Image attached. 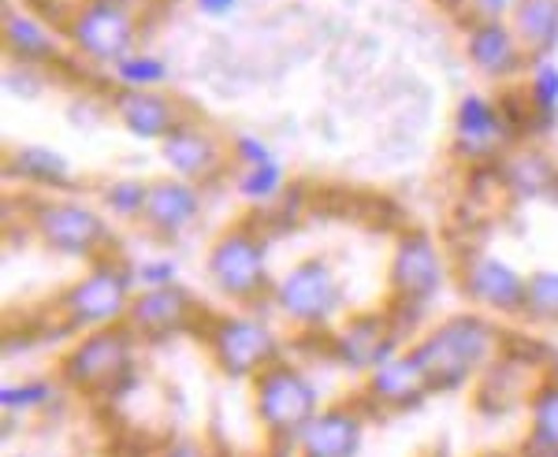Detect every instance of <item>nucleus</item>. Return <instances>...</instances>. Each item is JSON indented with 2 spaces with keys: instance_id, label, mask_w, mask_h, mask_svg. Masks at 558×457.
<instances>
[{
  "instance_id": "1",
  "label": "nucleus",
  "mask_w": 558,
  "mask_h": 457,
  "mask_svg": "<svg viewBox=\"0 0 558 457\" xmlns=\"http://www.w3.org/2000/svg\"><path fill=\"white\" fill-rule=\"evenodd\" d=\"M495 349H499V335L492 324H484L481 317H454L428 331L410 349V357L425 372L432 391H454L495 361Z\"/></svg>"
},
{
  "instance_id": "2",
  "label": "nucleus",
  "mask_w": 558,
  "mask_h": 457,
  "mask_svg": "<svg viewBox=\"0 0 558 457\" xmlns=\"http://www.w3.org/2000/svg\"><path fill=\"white\" fill-rule=\"evenodd\" d=\"M254 409L272 439H299L317 417V387L299 369L272 361L254 375Z\"/></svg>"
},
{
  "instance_id": "3",
  "label": "nucleus",
  "mask_w": 558,
  "mask_h": 457,
  "mask_svg": "<svg viewBox=\"0 0 558 457\" xmlns=\"http://www.w3.org/2000/svg\"><path fill=\"white\" fill-rule=\"evenodd\" d=\"M131 283L134 272H120L112 264H101L78 280L75 286H68L64 298H60V312L71 328H112L120 320H128L131 309Z\"/></svg>"
},
{
  "instance_id": "4",
  "label": "nucleus",
  "mask_w": 558,
  "mask_h": 457,
  "mask_svg": "<svg viewBox=\"0 0 558 457\" xmlns=\"http://www.w3.org/2000/svg\"><path fill=\"white\" fill-rule=\"evenodd\" d=\"M131 328H97L89 331L78 346H71V354L60 361V375L64 383L78 391H101L116 387L120 375L131 369Z\"/></svg>"
},
{
  "instance_id": "5",
  "label": "nucleus",
  "mask_w": 558,
  "mask_h": 457,
  "mask_svg": "<svg viewBox=\"0 0 558 457\" xmlns=\"http://www.w3.org/2000/svg\"><path fill=\"white\" fill-rule=\"evenodd\" d=\"M272 298H276V309L283 312L287 320L305 324V328H320L339 312L343 291H339L336 272L324 261H302L276 283Z\"/></svg>"
},
{
  "instance_id": "6",
  "label": "nucleus",
  "mask_w": 558,
  "mask_h": 457,
  "mask_svg": "<svg viewBox=\"0 0 558 457\" xmlns=\"http://www.w3.org/2000/svg\"><path fill=\"white\" fill-rule=\"evenodd\" d=\"M31 223H34V235L45 246L64 257H78V261L101 254L108 238H112L108 235V223L89 205L78 201H45L31 212Z\"/></svg>"
},
{
  "instance_id": "7",
  "label": "nucleus",
  "mask_w": 558,
  "mask_h": 457,
  "mask_svg": "<svg viewBox=\"0 0 558 457\" xmlns=\"http://www.w3.org/2000/svg\"><path fill=\"white\" fill-rule=\"evenodd\" d=\"M68 38L83 57L97 64H120L131 57L134 45V20L116 0H86L68 23Z\"/></svg>"
},
{
  "instance_id": "8",
  "label": "nucleus",
  "mask_w": 558,
  "mask_h": 457,
  "mask_svg": "<svg viewBox=\"0 0 558 457\" xmlns=\"http://www.w3.org/2000/svg\"><path fill=\"white\" fill-rule=\"evenodd\" d=\"M209 275L216 283V291L228 294V298L250 301L257 298L268 286V261H265V246L254 231H228V235L216 238V246L209 249Z\"/></svg>"
},
{
  "instance_id": "9",
  "label": "nucleus",
  "mask_w": 558,
  "mask_h": 457,
  "mask_svg": "<svg viewBox=\"0 0 558 457\" xmlns=\"http://www.w3.org/2000/svg\"><path fill=\"white\" fill-rule=\"evenodd\" d=\"M209 349L223 372L246 380L276 361L279 338L272 328L254 317H220L209 331Z\"/></svg>"
},
{
  "instance_id": "10",
  "label": "nucleus",
  "mask_w": 558,
  "mask_h": 457,
  "mask_svg": "<svg viewBox=\"0 0 558 457\" xmlns=\"http://www.w3.org/2000/svg\"><path fill=\"white\" fill-rule=\"evenodd\" d=\"M444 275H447V264L439 257L436 242L421 231H413L395 246V257H391V291L395 298L402 305H425L432 294L444 286Z\"/></svg>"
},
{
  "instance_id": "11",
  "label": "nucleus",
  "mask_w": 558,
  "mask_h": 457,
  "mask_svg": "<svg viewBox=\"0 0 558 457\" xmlns=\"http://www.w3.org/2000/svg\"><path fill=\"white\" fill-rule=\"evenodd\" d=\"M458 280H462V291L470 294L473 301L488 305L495 312H507V317H518L525 312V286L529 280L521 272H514L507 261L492 254H470L458 268Z\"/></svg>"
},
{
  "instance_id": "12",
  "label": "nucleus",
  "mask_w": 558,
  "mask_h": 457,
  "mask_svg": "<svg viewBox=\"0 0 558 457\" xmlns=\"http://www.w3.org/2000/svg\"><path fill=\"white\" fill-rule=\"evenodd\" d=\"M197 312V305L183 286H149L146 294L131 298L128 309V328L134 335H146V338H160L168 331H179L191 324V317Z\"/></svg>"
},
{
  "instance_id": "13",
  "label": "nucleus",
  "mask_w": 558,
  "mask_h": 457,
  "mask_svg": "<svg viewBox=\"0 0 558 457\" xmlns=\"http://www.w3.org/2000/svg\"><path fill=\"white\" fill-rule=\"evenodd\" d=\"M202 212V194H197L194 183L186 178H160V183L149 186L146 209H142V223L160 238H172L179 231H186Z\"/></svg>"
},
{
  "instance_id": "14",
  "label": "nucleus",
  "mask_w": 558,
  "mask_h": 457,
  "mask_svg": "<svg viewBox=\"0 0 558 457\" xmlns=\"http://www.w3.org/2000/svg\"><path fill=\"white\" fill-rule=\"evenodd\" d=\"M465 52H470L473 67L488 78H510L525 64V49H521L514 26L502 20H481L465 38Z\"/></svg>"
},
{
  "instance_id": "15",
  "label": "nucleus",
  "mask_w": 558,
  "mask_h": 457,
  "mask_svg": "<svg viewBox=\"0 0 558 457\" xmlns=\"http://www.w3.org/2000/svg\"><path fill=\"white\" fill-rule=\"evenodd\" d=\"M362 417L354 409L336 406L313 417L294 443H299L302 457H354L362 446Z\"/></svg>"
},
{
  "instance_id": "16",
  "label": "nucleus",
  "mask_w": 558,
  "mask_h": 457,
  "mask_svg": "<svg viewBox=\"0 0 558 457\" xmlns=\"http://www.w3.org/2000/svg\"><path fill=\"white\" fill-rule=\"evenodd\" d=\"M395 328L384 317H354L336 335V357L350 369H380L395 357Z\"/></svg>"
},
{
  "instance_id": "17",
  "label": "nucleus",
  "mask_w": 558,
  "mask_h": 457,
  "mask_svg": "<svg viewBox=\"0 0 558 457\" xmlns=\"http://www.w3.org/2000/svg\"><path fill=\"white\" fill-rule=\"evenodd\" d=\"M116 112H120L123 127H128L134 138H146V141H165L179 123V109L172 97L165 94H153V89H123L116 97Z\"/></svg>"
},
{
  "instance_id": "18",
  "label": "nucleus",
  "mask_w": 558,
  "mask_h": 457,
  "mask_svg": "<svg viewBox=\"0 0 558 457\" xmlns=\"http://www.w3.org/2000/svg\"><path fill=\"white\" fill-rule=\"evenodd\" d=\"M454 134H458V149H462L465 157L484 160L507 141V115L484 101L481 94H470L458 104Z\"/></svg>"
},
{
  "instance_id": "19",
  "label": "nucleus",
  "mask_w": 558,
  "mask_h": 457,
  "mask_svg": "<svg viewBox=\"0 0 558 457\" xmlns=\"http://www.w3.org/2000/svg\"><path fill=\"white\" fill-rule=\"evenodd\" d=\"M428 391L432 387H428L425 372L417 369V361H413L410 354H395L391 361L373 369L368 387H365L368 398L384 409H413V406H421V398H425Z\"/></svg>"
},
{
  "instance_id": "20",
  "label": "nucleus",
  "mask_w": 558,
  "mask_h": 457,
  "mask_svg": "<svg viewBox=\"0 0 558 457\" xmlns=\"http://www.w3.org/2000/svg\"><path fill=\"white\" fill-rule=\"evenodd\" d=\"M160 157H165L168 168H172L175 175H183L186 183H202V178H209L216 168H220L223 152L202 127L179 123V127L160 141Z\"/></svg>"
},
{
  "instance_id": "21",
  "label": "nucleus",
  "mask_w": 558,
  "mask_h": 457,
  "mask_svg": "<svg viewBox=\"0 0 558 457\" xmlns=\"http://www.w3.org/2000/svg\"><path fill=\"white\" fill-rule=\"evenodd\" d=\"M514 34L539 64L558 45V0H521L514 8Z\"/></svg>"
},
{
  "instance_id": "22",
  "label": "nucleus",
  "mask_w": 558,
  "mask_h": 457,
  "mask_svg": "<svg viewBox=\"0 0 558 457\" xmlns=\"http://www.w3.org/2000/svg\"><path fill=\"white\" fill-rule=\"evenodd\" d=\"M4 45L15 60H23V64L57 60V52H60L57 34H52L49 26L38 23L26 12H12V8L4 12Z\"/></svg>"
},
{
  "instance_id": "23",
  "label": "nucleus",
  "mask_w": 558,
  "mask_h": 457,
  "mask_svg": "<svg viewBox=\"0 0 558 457\" xmlns=\"http://www.w3.org/2000/svg\"><path fill=\"white\" fill-rule=\"evenodd\" d=\"M529 413H533V432L525 439V457H558V383H544L533 402H529Z\"/></svg>"
},
{
  "instance_id": "24",
  "label": "nucleus",
  "mask_w": 558,
  "mask_h": 457,
  "mask_svg": "<svg viewBox=\"0 0 558 457\" xmlns=\"http://www.w3.org/2000/svg\"><path fill=\"white\" fill-rule=\"evenodd\" d=\"M8 172L26 178V183H34V186H68L71 183L68 157H60L57 149H45V146L15 149L12 160H8Z\"/></svg>"
},
{
  "instance_id": "25",
  "label": "nucleus",
  "mask_w": 558,
  "mask_h": 457,
  "mask_svg": "<svg viewBox=\"0 0 558 457\" xmlns=\"http://www.w3.org/2000/svg\"><path fill=\"white\" fill-rule=\"evenodd\" d=\"M502 183L510 186V194L514 197L551 194L555 168L547 164L544 157H536V152H518V157H510L507 168H502Z\"/></svg>"
},
{
  "instance_id": "26",
  "label": "nucleus",
  "mask_w": 558,
  "mask_h": 457,
  "mask_svg": "<svg viewBox=\"0 0 558 457\" xmlns=\"http://www.w3.org/2000/svg\"><path fill=\"white\" fill-rule=\"evenodd\" d=\"M168 64L160 57H146V52H131V57H123L120 64H116V78H120L123 86L131 89H153L160 83H168Z\"/></svg>"
},
{
  "instance_id": "27",
  "label": "nucleus",
  "mask_w": 558,
  "mask_h": 457,
  "mask_svg": "<svg viewBox=\"0 0 558 457\" xmlns=\"http://www.w3.org/2000/svg\"><path fill=\"white\" fill-rule=\"evenodd\" d=\"M525 317L558 324V272H536L529 275L525 286Z\"/></svg>"
},
{
  "instance_id": "28",
  "label": "nucleus",
  "mask_w": 558,
  "mask_h": 457,
  "mask_svg": "<svg viewBox=\"0 0 558 457\" xmlns=\"http://www.w3.org/2000/svg\"><path fill=\"white\" fill-rule=\"evenodd\" d=\"M105 209L116 212V217H142L146 209V197H149V186L138 183V178H116V183L105 186Z\"/></svg>"
},
{
  "instance_id": "29",
  "label": "nucleus",
  "mask_w": 558,
  "mask_h": 457,
  "mask_svg": "<svg viewBox=\"0 0 558 457\" xmlns=\"http://www.w3.org/2000/svg\"><path fill=\"white\" fill-rule=\"evenodd\" d=\"M239 190L246 201H268V197H276L283 190V168H279L276 160L246 168V175L239 178Z\"/></svg>"
},
{
  "instance_id": "30",
  "label": "nucleus",
  "mask_w": 558,
  "mask_h": 457,
  "mask_svg": "<svg viewBox=\"0 0 558 457\" xmlns=\"http://www.w3.org/2000/svg\"><path fill=\"white\" fill-rule=\"evenodd\" d=\"M529 101H533V109L539 112V120L555 123V112H558V67L547 64V60H539L536 64V78H533V89H529Z\"/></svg>"
},
{
  "instance_id": "31",
  "label": "nucleus",
  "mask_w": 558,
  "mask_h": 457,
  "mask_svg": "<svg viewBox=\"0 0 558 457\" xmlns=\"http://www.w3.org/2000/svg\"><path fill=\"white\" fill-rule=\"evenodd\" d=\"M52 398V383H8L4 391H0V406L8 409V413H23V409H38L45 402Z\"/></svg>"
},
{
  "instance_id": "32",
  "label": "nucleus",
  "mask_w": 558,
  "mask_h": 457,
  "mask_svg": "<svg viewBox=\"0 0 558 457\" xmlns=\"http://www.w3.org/2000/svg\"><path fill=\"white\" fill-rule=\"evenodd\" d=\"M134 280H138L142 286H172L175 283V264L172 261H149L142 264L138 272H134Z\"/></svg>"
},
{
  "instance_id": "33",
  "label": "nucleus",
  "mask_w": 558,
  "mask_h": 457,
  "mask_svg": "<svg viewBox=\"0 0 558 457\" xmlns=\"http://www.w3.org/2000/svg\"><path fill=\"white\" fill-rule=\"evenodd\" d=\"M235 157L246 168H254V164H268V160H272V149H268L260 138H254V134H242V138L235 141Z\"/></svg>"
},
{
  "instance_id": "34",
  "label": "nucleus",
  "mask_w": 558,
  "mask_h": 457,
  "mask_svg": "<svg viewBox=\"0 0 558 457\" xmlns=\"http://www.w3.org/2000/svg\"><path fill=\"white\" fill-rule=\"evenodd\" d=\"M518 4L521 0H473V8L484 20H507V15H514Z\"/></svg>"
},
{
  "instance_id": "35",
  "label": "nucleus",
  "mask_w": 558,
  "mask_h": 457,
  "mask_svg": "<svg viewBox=\"0 0 558 457\" xmlns=\"http://www.w3.org/2000/svg\"><path fill=\"white\" fill-rule=\"evenodd\" d=\"M194 4H197V12H202V15H213V20H223V15L235 12L239 0H194Z\"/></svg>"
},
{
  "instance_id": "36",
  "label": "nucleus",
  "mask_w": 558,
  "mask_h": 457,
  "mask_svg": "<svg viewBox=\"0 0 558 457\" xmlns=\"http://www.w3.org/2000/svg\"><path fill=\"white\" fill-rule=\"evenodd\" d=\"M165 457H209V454H205L197 443H191V439H183V443H172V446H168Z\"/></svg>"
}]
</instances>
